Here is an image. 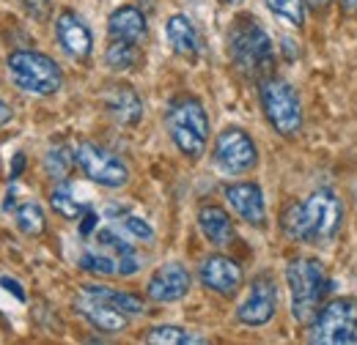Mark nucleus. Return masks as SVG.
<instances>
[{"label":"nucleus","instance_id":"36","mask_svg":"<svg viewBox=\"0 0 357 345\" xmlns=\"http://www.w3.org/2000/svg\"><path fill=\"white\" fill-rule=\"evenodd\" d=\"M344 11H357V0H341Z\"/></svg>","mask_w":357,"mask_h":345},{"label":"nucleus","instance_id":"30","mask_svg":"<svg viewBox=\"0 0 357 345\" xmlns=\"http://www.w3.org/2000/svg\"><path fill=\"white\" fill-rule=\"evenodd\" d=\"M22 8L36 22H45L47 17H50V0H22Z\"/></svg>","mask_w":357,"mask_h":345},{"label":"nucleus","instance_id":"31","mask_svg":"<svg viewBox=\"0 0 357 345\" xmlns=\"http://www.w3.org/2000/svg\"><path fill=\"white\" fill-rule=\"evenodd\" d=\"M137 268H140V260L135 258V252H124L116 258V274L121 277H132Z\"/></svg>","mask_w":357,"mask_h":345},{"label":"nucleus","instance_id":"7","mask_svg":"<svg viewBox=\"0 0 357 345\" xmlns=\"http://www.w3.org/2000/svg\"><path fill=\"white\" fill-rule=\"evenodd\" d=\"M261 107L272 129L283 137H297L303 129V104L297 90L280 77H267L261 83Z\"/></svg>","mask_w":357,"mask_h":345},{"label":"nucleus","instance_id":"18","mask_svg":"<svg viewBox=\"0 0 357 345\" xmlns=\"http://www.w3.org/2000/svg\"><path fill=\"white\" fill-rule=\"evenodd\" d=\"M107 33L110 39H119V42H140L146 36V17L140 8L135 6H121L110 14L107 19Z\"/></svg>","mask_w":357,"mask_h":345},{"label":"nucleus","instance_id":"28","mask_svg":"<svg viewBox=\"0 0 357 345\" xmlns=\"http://www.w3.org/2000/svg\"><path fill=\"white\" fill-rule=\"evenodd\" d=\"M96 241H99V244H105L107 250H113V252H116V258H119V255H124V252H135L132 247H130L121 236H116V230H110V227H102V230L96 233Z\"/></svg>","mask_w":357,"mask_h":345},{"label":"nucleus","instance_id":"15","mask_svg":"<svg viewBox=\"0 0 357 345\" xmlns=\"http://www.w3.org/2000/svg\"><path fill=\"white\" fill-rule=\"evenodd\" d=\"M77 312L89 321L96 332H105V335H119L127 329V312L110 307V304H102L96 299H91L83 294V299L77 302Z\"/></svg>","mask_w":357,"mask_h":345},{"label":"nucleus","instance_id":"33","mask_svg":"<svg viewBox=\"0 0 357 345\" xmlns=\"http://www.w3.org/2000/svg\"><path fill=\"white\" fill-rule=\"evenodd\" d=\"M96 222H99L96 211H93V209H86V211H83V222H80V236H91L93 227H96Z\"/></svg>","mask_w":357,"mask_h":345},{"label":"nucleus","instance_id":"32","mask_svg":"<svg viewBox=\"0 0 357 345\" xmlns=\"http://www.w3.org/2000/svg\"><path fill=\"white\" fill-rule=\"evenodd\" d=\"M0 285H3L17 302H25V291H22V285H20L17 280H11V277H0Z\"/></svg>","mask_w":357,"mask_h":345},{"label":"nucleus","instance_id":"24","mask_svg":"<svg viewBox=\"0 0 357 345\" xmlns=\"http://www.w3.org/2000/svg\"><path fill=\"white\" fill-rule=\"evenodd\" d=\"M77 165L75 159V151H69L66 145H58V148H50L45 157V170L52 181H66L72 168Z\"/></svg>","mask_w":357,"mask_h":345},{"label":"nucleus","instance_id":"17","mask_svg":"<svg viewBox=\"0 0 357 345\" xmlns=\"http://www.w3.org/2000/svg\"><path fill=\"white\" fill-rule=\"evenodd\" d=\"M165 39H168V44H171V49L176 52L178 58H184V61H195L198 52H201L198 31H195V25L190 22V17H184V14L168 17Z\"/></svg>","mask_w":357,"mask_h":345},{"label":"nucleus","instance_id":"5","mask_svg":"<svg viewBox=\"0 0 357 345\" xmlns=\"http://www.w3.org/2000/svg\"><path fill=\"white\" fill-rule=\"evenodd\" d=\"M6 69H8V77L14 86L25 93H33V96H52L63 86L61 66L50 55L33 52V49L11 52L6 61Z\"/></svg>","mask_w":357,"mask_h":345},{"label":"nucleus","instance_id":"14","mask_svg":"<svg viewBox=\"0 0 357 345\" xmlns=\"http://www.w3.org/2000/svg\"><path fill=\"white\" fill-rule=\"evenodd\" d=\"M225 200L236 211V216L245 219L248 225H264L267 222V206H264V195H261L259 184H250V181L228 184Z\"/></svg>","mask_w":357,"mask_h":345},{"label":"nucleus","instance_id":"1","mask_svg":"<svg viewBox=\"0 0 357 345\" xmlns=\"http://www.w3.org/2000/svg\"><path fill=\"white\" fill-rule=\"evenodd\" d=\"M344 222V206L330 189H316L308 200L294 203L283 214V233L294 241L327 244L338 236Z\"/></svg>","mask_w":357,"mask_h":345},{"label":"nucleus","instance_id":"23","mask_svg":"<svg viewBox=\"0 0 357 345\" xmlns=\"http://www.w3.org/2000/svg\"><path fill=\"white\" fill-rule=\"evenodd\" d=\"M137 44L135 42H119V39H113V44L107 47V52H105V63L113 69V72H130L135 69V63H137Z\"/></svg>","mask_w":357,"mask_h":345},{"label":"nucleus","instance_id":"20","mask_svg":"<svg viewBox=\"0 0 357 345\" xmlns=\"http://www.w3.org/2000/svg\"><path fill=\"white\" fill-rule=\"evenodd\" d=\"M83 294L96 299L102 304H110L127 315H143L146 312V304L143 299H137L132 294H124V291H116V288H107V285H83Z\"/></svg>","mask_w":357,"mask_h":345},{"label":"nucleus","instance_id":"29","mask_svg":"<svg viewBox=\"0 0 357 345\" xmlns=\"http://www.w3.org/2000/svg\"><path fill=\"white\" fill-rule=\"evenodd\" d=\"M124 227L132 233L135 239H140V241H151L154 239V227L146 219H140V216H124Z\"/></svg>","mask_w":357,"mask_h":345},{"label":"nucleus","instance_id":"10","mask_svg":"<svg viewBox=\"0 0 357 345\" xmlns=\"http://www.w3.org/2000/svg\"><path fill=\"white\" fill-rule=\"evenodd\" d=\"M198 277H201L204 288H209L212 294L225 296V299L234 296L242 288V282H245L242 266L234 258H225V255H209V258L201 263Z\"/></svg>","mask_w":357,"mask_h":345},{"label":"nucleus","instance_id":"16","mask_svg":"<svg viewBox=\"0 0 357 345\" xmlns=\"http://www.w3.org/2000/svg\"><path fill=\"white\" fill-rule=\"evenodd\" d=\"M105 107H107L110 118L119 121L121 127H135L143 118V102L130 86L110 88L105 93Z\"/></svg>","mask_w":357,"mask_h":345},{"label":"nucleus","instance_id":"3","mask_svg":"<svg viewBox=\"0 0 357 345\" xmlns=\"http://www.w3.org/2000/svg\"><path fill=\"white\" fill-rule=\"evenodd\" d=\"M286 282H289L294 321L311 323L321 307V299L330 291V277L324 271V263L316 258H294L286 268Z\"/></svg>","mask_w":357,"mask_h":345},{"label":"nucleus","instance_id":"21","mask_svg":"<svg viewBox=\"0 0 357 345\" xmlns=\"http://www.w3.org/2000/svg\"><path fill=\"white\" fill-rule=\"evenodd\" d=\"M14 222H17L20 233H25V236H42L47 227L45 211H42V206L33 203V200H25V203H20V206L14 209Z\"/></svg>","mask_w":357,"mask_h":345},{"label":"nucleus","instance_id":"34","mask_svg":"<svg viewBox=\"0 0 357 345\" xmlns=\"http://www.w3.org/2000/svg\"><path fill=\"white\" fill-rule=\"evenodd\" d=\"M25 168V154H14V165H11V172H8V178L11 181H17L20 178V172Z\"/></svg>","mask_w":357,"mask_h":345},{"label":"nucleus","instance_id":"6","mask_svg":"<svg viewBox=\"0 0 357 345\" xmlns=\"http://www.w3.org/2000/svg\"><path fill=\"white\" fill-rule=\"evenodd\" d=\"M308 340L313 345H352L357 343V299L338 296L321 304L313 315Z\"/></svg>","mask_w":357,"mask_h":345},{"label":"nucleus","instance_id":"37","mask_svg":"<svg viewBox=\"0 0 357 345\" xmlns=\"http://www.w3.org/2000/svg\"><path fill=\"white\" fill-rule=\"evenodd\" d=\"M305 3H308L311 8H324V6L330 3V0H305Z\"/></svg>","mask_w":357,"mask_h":345},{"label":"nucleus","instance_id":"38","mask_svg":"<svg viewBox=\"0 0 357 345\" xmlns=\"http://www.w3.org/2000/svg\"><path fill=\"white\" fill-rule=\"evenodd\" d=\"M220 3H225V6H236V3H242V0H220Z\"/></svg>","mask_w":357,"mask_h":345},{"label":"nucleus","instance_id":"27","mask_svg":"<svg viewBox=\"0 0 357 345\" xmlns=\"http://www.w3.org/2000/svg\"><path fill=\"white\" fill-rule=\"evenodd\" d=\"M80 268H83V271H89V274L110 277V274H116V258L96 255V252H86V255L80 258Z\"/></svg>","mask_w":357,"mask_h":345},{"label":"nucleus","instance_id":"2","mask_svg":"<svg viewBox=\"0 0 357 345\" xmlns=\"http://www.w3.org/2000/svg\"><path fill=\"white\" fill-rule=\"evenodd\" d=\"M228 52H231L234 66L253 80H261L264 74H269V69L275 63V49H272L267 31L250 14H245L234 22V28L228 33Z\"/></svg>","mask_w":357,"mask_h":345},{"label":"nucleus","instance_id":"8","mask_svg":"<svg viewBox=\"0 0 357 345\" xmlns=\"http://www.w3.org/2000/svg\"><path fill=\"white\" fill-rule=\"evenodd\" d=\"M75 159H77L80 170L99 186L121 189L130 181V168L113 151H107V148H102L96 143H80L77 151H75Z\"/></svg>","mask_w":357,"mask_h":345},{"label":"nucleus","instance_id":"4","mask_svg":"<svg viewBox=\"0 0 357 345\" xmlns=\"http://www.w3.org/2000/svg\"><path fill=\"white\" fill-rule=\"evenodd\" d=\"M165 124H168L174 145L187 159L195 162L204 157L206 143H209V118H206V110L198 99H192V96L176 99L168 107Z\"/></svg>","mask_w":357,"mask_h":345},{"label":"nucleus","instance_id":"9","mask_svg":"<svg viewBox=\"0 0 357 345\" xmlns=\"http://www.w3.org/2000/svg\"><path fill=\"white\" fill-rule=\"evenodd\" d=\"M215 162H218L220 170L231 172V175L253 170L256 162H259L256 143L242 129H236V127L223 129L218 134V140H215Z\"/></svg>","mask_w":357,"mask_h":345},{"label":"nucleus","instance_id":"13","mask_svg":"<svg viewBox=\"0 0 357 345\" xmlns=\"http://www.w3.org/2000/svg\"><path fill=\"white\" fill-rule=\"evenodd\" d=\"M55 36H58V44L63 47V52L75 61H86L93 49V36H91L89 25L75 11H63L55 19Z\"/></svg>","mask_w":357,"mask_h":345},{"label":"nucleus","instance_id":"25","mask_svg":"<svg viewBox=\"0 0 357 345\" xmlns=\"http://www.w3.org/2000/svg\"><path fill=\"white\" fill-rule=\"evenodd\" d=\"M264 3H267V8L275 17L286 19L289 25L300 28L305 22V0H264Z\"/></svg>","mask_w":357,"mask_h":345},{"label":"nucleus","instance_id":"12","mask_svg":"<svg viewBox=\"0 0 357 345\" xmlns=\"http://www.w3.org/2000/svg\"><path fill=\"white\" fill-rule=\"evenodd\" d=\"M190 282H192V280H190V271H187L181 263H165V266H160V268L151 274V280H149V285H146V294H149L151 302L171 304L187 296Z\"/></svg>","mask_w":357,"mask_h":345},{"label":"nucleus","instance_id":"35","mask_svg":"<svg viewBox=\"0 0 357 345\" xmlns=\"http://www.w3.org/2000/svg\"><path fill=\"white\" fill-rule=\"evenodd\" d=\"M11 115H14V113H11V107L0 99V127H3V124H8V121H11Z\"/></svg>","mask_w":357,"mask_h":345},{"label":"nucleus","instance_id":"26","mask_svg":"<svg viewBox=\"0 0 357 345\" xmlns=\"http://www.w3.org/2000/svg\"><path fill=\"white\" fill-rule=\"evenodd\" d=\"M50 203H52V211H55V214H61L63 219H80L83 211H86V206H80V203L72 198V192H69L66 186L52 189Z\"/></svg>","mask_w":357,"mask_h":345},{"label":"nucleus","instance_id":"22","mask_svg":"<svg viewBox=\"0 0 357 345\" xmlns=\"http://www.w3.org/2000/svg\"><path fill=\"white\" fill-rule=\"evenodd\" d=\"M146 343L151 345H195V343H206L204 337L187 332V329H178V326H154L149 329V335L143 337Z\"/></svg>","mask_w":357,"mask_h":345},{"label":"nucleus","instance_id":"19","mask_svg":"<svg viewBox=\"0 0 357 345\" xmlns=\"http://www.w3.org/2000/svg\"><path fill=\"white\" fill-rule=\"evenodd\" d=\"M198 227L206 236V241L215 244V247H228L236 239L234 222H231V216L225 214L220 206H204L198 211Z\"/></svg>","mask_w":357,"mask_h":345},{"label":"nucleus","instance_id":"11","mask_svg":"<svg viewBox=\"0 0 357 345\" xmlns=\"http://www.w3.org/2000/svg\"><path fill=\"white\" fill-rule=\"evenodd\" d=\"M275 310H278V291H275L272 280L269 277H256L253 285H250L248 299L236 310V318L245 326H264L275 318Z\"/></svg>","mask_w":357,"mask_h":345}]
</instances>
